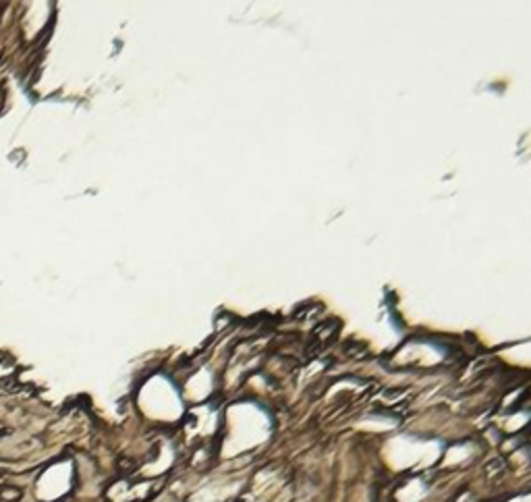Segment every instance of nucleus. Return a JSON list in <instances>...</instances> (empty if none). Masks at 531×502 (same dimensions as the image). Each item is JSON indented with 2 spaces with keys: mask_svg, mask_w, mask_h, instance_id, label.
Listing matches in <instances>:
<instances>
[{
  "mask_svg": "<svg viewBox=\"0 0 531 502\" xmlns=\"http://www.w3.org/2000/svg\"><path fill=\"white\" fill-rule=\"evenodd\" d=\"M0 496H2L4 500H17L21 496V492H19L17 488H6V490H2V494H0Z\"/></svg>",
  "mask_w": 531,
  "mask_h": 502,
  "instance_id": "f257e3e1",
  "label": "nucleus"
}]
</instances>
